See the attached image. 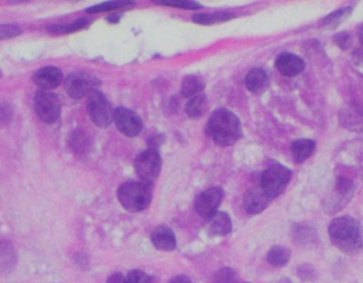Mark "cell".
<instances>
[{
  "label": "cell",
  "instance_id": "cell-1",
  "mask_svg": "<svg viewBox=\"0 0 363 283\" xmlns=\"http://www.w3.org/2000/svg\"><path fill=\"white\" fill-rule=\"evenodd\" d=\"M329 236L331 243L343 253L354 255L363 249L362 225L352 216L333 220L329 226Z\"/></svg>",
  "mask_w": 363,
  "mask_h": 283
},
{
  "label": "cell",
  "instance_id": "cell-2",
  "mask_svg": "<svg viewBox=\"0 0 363 283\" xmlns=\"http://www.w3.org/2000/svg\"><path fill=\"white\" fill-rule=\"evenodd\" d=\"M208 134L221 147L235 145L242 136L241 124L237 116L227 108H219L208 120Z\"/></svg>",
  "mask_w": 363,
  "mask_h": 283
},
{
  "label": "cell",
  "instance_id": "cell-3",
  "mask_svg": "<svg viewBox=\"0 0 363 283\" xmlns=\"http://www.w3.org/2000/svg\"><path fill=\"white\" fill-rule=\"evenodd\" d=\"M117 197L128 211H144L151 203V186L143 182H127L119 187Z\"/></svg>",
  "mask_w": 363,
  "mask_h": 283
},
{
  "label": "cell",
  "instance_id": "cell-4",
  "mask_svg": "<svg viewBox=\"0 0 363 283\" xmlns=\"http://www.w3.org/2000/svg\"><path fill=\"white\" fill-rule=\"evenodd\" d=\"M291 178L292 172L290 169L281 164H273L262 173L260 188L271 199H274L285 190Z\"/></svg>",
  "mask_w": 363,
  "mask_h": 283
},
{
  "label": "cell",
  "instance_id": "cell-5",
  "mask_svg": "<svg viewBox=\"0 0 363 283\" xmlns=\"http://www.w3.org/2000/svg\"><path fill=\"white\" fill-rule=\"evenodd\" d=\"M87 107L91 121L99 128H108L114 121V110L101 91L94 89L89 93Z\"/></svg>",
  "mask_w": 363,
  "mask_h": 283
},
{
  "label": "cell",
  "instance_id": "cell-6",
  "mask_svg": "<svg viewBox=\"0 0 363 283\" xmlns=\"http://www.w3.org/2000/svg\"><path fill=\"white\" fill-rule=\"evenodd\" d=\"M135 171L141 182L151 186L162 170V158L155 149H148L135 159Z\"/></svg>",
  "mask_w": 363,
  "mask_h": 283
},
{
  "label": "cell",
  "instance_id": "cell-7",
  "mask_svg": "<svg viewBox=\"0 0 363 283\" xmlns=\"http://www.w3.org/2000/svg\"><path fill=\"white\" fill-rule=\"evenodd\" d=\"M34 108L37 116L45 124H53L60 115V103L56 93L39 91L34 97Z\"/></svg>",
  "mask_w": 363,
  "mask_h": 283
},
{
  "label": "cell",
  "instance_id": "cell-8",
  "mask_svg": "<svg viewBox=\"0 0 363 283\" xmlns=\"http://www.w3.org/2000/svg\"><path fill=\"white\" fill-rule=\"evenodd\" d=\"M99 80L87 72H72L65 81V89L72 99H82L99 85Z\"/></svg>",
  "mask_w": 363,
  "mask_h": 283
},
{
  "label": "cell",
  "instance_id": "cell-9",
  "mask_svg": "<svg viewBox=\"0 0 363 283\" xmlns=\"http://www.w3.org/2000/svg\"><path fill=\"white\" fill-rule=\"evenodd\" d=\"M223 197H224V191L220 187H212V188L206 189L197 197L195 204L196 211L202 218H210L218 211Z\"/></svg>",
  "mask_w": 363,
  "mask_h": 283
},
{
  "label": "cell",
  "instance_id": "cell-10",
  "mask_svg": "<svg viewBox=\"0 0 363 283\" xmlns=\"http://www.w3.org/2000/svg\"><path fill=\"white\" fill-rule=\"evenodd\" d=\"M114 122L117 129L128 137L137 136L143 130V121L136 112L126 107L114 110Z\"/></svg>",
  "mask_w": 363,
  "mask_h": 283
},
{
  "label": "cell",
  "instance_id": "cell-11",
  "mask_svg": "<svg viewBox=\"0 0 363 283\" xmlns=\"http://www.w3.org/2000/svg\"><path fill=\"white\" fill-rule=\"evenodd\" d=\"M275 67L279 70V74L288 78H292L305 70V63L296 54L283 52L275 60Z\"/></svg>",
  "mask_w": 363,
  "mask_h": 283
},
{
  "label": "cell",
  "instance_id": "cell-12",
  "mask_svg": "<svg viewBox=\"0 0 363 283\" xmlns=\"http://www.w3.org/2000/svg\"><path fill=\"white\" fill-rule=\"evenodd\" d=\"M63 81V72L58 67L48 66L37 70L33 76V82L41 91H49L56 88Z\"/></svg>",
  "mask_w": 363,
  "mask_h": 283
},
{
  "label": "cell",
  "instance_id": "cell-13",
  "mask_svg": "<svg viewBox=\"0 0 363 283\" xmlns=\"http://www.w3.org/2000/svg\"><path fill=\"white\" fill-rule=\"evenodd\" d=\"M271 199L262 188H252L246 192L243 197V207L248 213L260 214L268 207Z\"/></svg>",
  "mask_w": 363,
  "mask_h": 283
},
{
  "label": "cell",
  "instance_id": "cell-14",
  "mask_svg": "<svg viewBox=\"0 0 363 283\" xmlns=\"http://www.w3.org/2000/svg\"><path fill=\"white\" fill-rule=\"evenodd\" d=\"M151 241L158 251H172L177 249V237L170 228L160 225L151 232Z\"/></svg>",
  "mask_w": 363,
  "mask_h": 283
},
{
  "label": "cell",
  "instance_id": "cell-15",
  "mask_svg": "<svg viewBox=\"0 0 363 283\" xmlns=\"http://www.w3.org/2000/svg\"><path fill=\"white\" fill-rule=\"evenodd\" d=\"M206 230L208 234L215 237H224L233 230L231 218L227 212L217 211L208 218Z\"/></svg>",
  "mask_w": 363,
  "mask_h": 283
},
{
  "label": "cell",
  "instance_id": "cell-16",
  "mask_svg": "<svg viewBox=\"0 0 363 283\" xmlns=\"http://www.w3.org/2000/svg\"><path fill=\"white\" fill-rule=\"evenodd\" d=\"M18 262L15 249L10 241L0 240V275L9 274Z\"/></svg>",
  "mask_w": 363,
  "mask_h": 283
},
{
  "label": "cell",
  "instance_id": "cell-17",
  "mask_svg": "<svg viewBox=\"0 0 363 283\" xmlns=\"http://www.w3.org/2000/svg\"><path fill=\"white\" fill-rule=\"evenodd\" d=\"M268 85V74L262 68H254L246 77V86L251 93H262L266 91Z\"/></svg>",
  "mask_w": 363,
  "mask_h": 283
},
{
  "label": "cell",
  "instance_id": "cell-18",
  "mask_svg": "<svg viewBox=\"0 0 363 283\" xmlns=\"http://www.w3.org/2000/svg\"><path fill=\"white\" fill-rule=\"evenodd\" d=\"M292 156L296 164H302L316 151V141L312 139H298L292 143Z\"/></svg>",
  "mask_w": 363,
  "mask_h": 283
},
{
  "label": "cell",
  "instance_id": "cell-19",
  "mask_svg": "<svg viewBox=\"0 0 363 283\" xmlns=\"http://www.w3.org/2000/svg\"><path fill=\"white\" fill-rule=\"evenodd\" d=\"M291 258V251L285 246L274 245L269 249L267 254V260L274 268H284L287 265Z\"/></svg>",
  "mask_w": 363,
  "mask_h": 283
},
{
  "label": "cell",
  "instance_id": "cell-20",
  "mask_svg": "<svg viewBox=\"0 0 363 283\" xmlns=\"http://www.w3.org/2000/svg\"><path fill=\"white\" fill-rule=\"evenodd\" d=\"M89 25V22L87 18H79L70 24L52 25V26L48 27V32L54 35L70 34V33L77 32V31L87 28Z\"/></svg>",
  "mask_w": 363,
  "mask_h": 283
},
{
  "label": "cell",
  "instance_id": "cell-21",
  "mask_svg": "<svg viewBox=\"0 0 363 283\" xmlns=\"http://www.w3.org/2000/svg\"><path fill=\"white\" fill-rule=\"evenodd\" d=\"M352 11V7H345L333 12L322 20V28L326 29V30H333V29L340 26L344 20L350 18Z\"/></svg>",
  "mask_w": 363,
  "mask_h": 283
},
{
  "label": "cell",
  "instance_id": "cell-22",
  "mask_svg": "<svg viewBox=\"0 0 363 283\" xmlns=\"http://www.w3.org/2000/svg\"><path fill=\"white\" fill-rule=\"evenodd\" d=\"M204 89V82L197 76H189L182 83V95L186 98H193L200 95Z\"/></svg>",
  "mask_w": 363,
  "mask_h": 283
},
{
  "label": "cell",
  "instance_id": "cell-23",
  "mask_svg": "<svg viewBox=\"0 0 363 283\" xmlns=\"http://www.w3.org/2000/svg\"><path fill=\"white\" fill-rule=\"evenodd\" d=\"M234 14L229 12H216V13H198L193 15V22L200 25H214L227 22L234 18Z\"/></svg>",
  "mask_w": 363,
  "mask_h": 283
},
{
  "label": "cell",
  "instance_id": "cell-24",
  "mask_svg": "<svg viewBox=\"0 0 363 283\" xmlns=\"http://www.w3.org/2000/svg\"><path fill=\"white\" fill-rule=\"evenodd\" d=\"M206 106H208V98L204 95H198L196 97L191 98L187 102L185 110H186V114L189 117L199 118L205 112Z\"/></svg>",
  "mask_w": 363,
  "mask_h": 283
},
{
  "label": "cell",
  "instance_id": "cell-25",
  "mask_svg": "<svg viewBox=\"0 0 363 283\" xmlns=\"http://www.w3.org/2000/svg\"><path fill=\"white\" fill-rule=\"evenodd\" d=\"M354 192L355 186L352 180L343 178V176L338 178L337 183H336V197L339 199L340 205H343L341 203L342 201H350L354 195Z\"/></svg>",
  "mask_w": 363,
  "mask_h": 283
},
{
  "label": "cell",
  "instance_id": "cell-26",
  "mask_svg": "<svg viewBox=\"0 0 363 283\" xmlns=\"http://www.w3.org/2000/svg\"><path fill=\"white\" fill-rule=\"evenodd\" d=\"M134 6L132 1H108L94 6L87 10V13H100V12L112 11V10L129 9Z\"/></svg>",
  "mask_w": 363,
  "mask_h": 283
},
{
  "label": "cell",
  "instance_id": "cell-27",
  "mask_svg": "<svg viewBox=\"0 0 363 283\" xmlns=\"http://www.w3.org/2000/svg\"><path fill=\"white\" fill-rule=\"evenodd\" d=\"M294 240L302 245L314 244L318 236L314 230L304 226H296V230H293Z\"/></svg>",
  "mask_w": 363,
  "mask_h": 283
},
{
  "label": "cell",
  "instance_id": "cell-28",
  "mask_svg": "<svg viewBox=\"0 0 363 283\" xmlns=\"http://www.w3.org/2000/svg\"><path fill=\"white\" fill-rule=\"evenodd\" d=\"M70 145L72 151L77 155H84L85 152H87V138H85L84 134L80 132V131H76V132L72 133V136H70Z\"/></svg>",
  "mask_w": 363,
  "mask_h": 283
},
{
  "label": "cell",
  "instance_id": "cell-29",
  "mask_svg": "<svg viewBox=\"0 0 363 283\" xmlns=\"http://www.w3.org/2000/svg\"><path fill=\"white\" fill-rule=\"evenodd\" d=\"M214 283H239V277L235 270L222 268L215 274Z\"/></svg>",
  "mask_w": 363,
  "mask_h": 283
},
{
  "label": "cell",
  "instance_id": "cell-30",
  "mask_svg": "<svg viewBox=\"0 0 363 283\" xmlns=\"http://www.w3.org/2000/svg\"><path fill=\"white\" fill-rule=\"evenodd\" d=\"M155 4L187 10H197L201 8L200 4L196 3V1H187V0H165V1H160H160H155Z\"/></svg>",
  "mask_w": 363,
  "mask_h": 283
},
{
  "label": "cell",
  "instance_id": "cell-31",
  "mask_svg": "<svg viewBox=\"0 0 363 283\" xmlns=\"http://www.w3.org/2000/svg\"><path fill=\"white\" fill-rule=\"evenodd\" d=\"M13 118V107L10 102L0 100V124L7 126Z\"/></svg>",
  "mask_w": 363,
  "mask_h": 283
},
{
  "label": "cell",
  "instance_id": "cell-32",
  "mask_svg": "<svg viewBox=\"0 0 363 283\" xmlns=\"http://www.w3.org/2000/svg\"><path fill=\"white\" fill-rule=\"evenodd\" d=\"M23 30L16 25H0V41L20 37Z\"/></svg>",
  "mask_w": 363,
  "mask_h": 283
},
{
  "label": "cell",
  "instance_id": "cell-33",
  "mask_svg": "<svg viewBox=\"0 0 363 283\" xmlns=\"http://www.w3.org/2000/svg\"><path fill=\"white\" fill-rule=\"evenodd\" d=\"M126 283H151V278L143 270H134L127 275Z\"/></svg>",
  "mask_w": 363,
  "mask_h": 283
},
{
  "label": "cell",
  "instance_id": "cell-34",
  "mask_svg": "<svg viewBox=\"0 0 363 283\" xmlns=\"http://www.w3.org/2000/svg\"><path fill=\"white\" fill-rule=\"evenodd\" d=\"M298 276L304 281H312L316 279L317 272L312 266L308 265V264H304V265L298 268Z\"/></svg>",
  "mask_w": 363,
  "mask_h": 283
},
{
  "label": "cell",
  "instance_id": "cell-35",
  "mask_svg": "<svg viewBox=\"0 0 363 283\" xmlns=\"http://www.w3.org/2000/svg\"><path fill=\"white\" fill-rule=\"evenodd\" d=\"M335 41L339 47L348 49V48H350V43H352V39H350V35L348 33L342 32L336 35Z\"/></svg>",
  "mask_w": 363,
  "mask_h": 283
},
{
  "label": "cell",
  "instance_id": "cell-36",
  "mask_svg": "<svg viewBox=\"0 0 363 283\" xmlns=\"http://www.w3.org/2000/svg\"><path fill=\"white\" fill-rule=\"evenodd\" d=\"M106 283H126V276L119 272H113V274L108 277Z\"/></svg>",
  "mask_w": 363,
  "mask_h": 283
},
{
  "label": "cell",
  "instance_id": "cell-37",
  "mask_svg": "<svg viewBox=\"0 0 363 283\" xmlns=\"http://www.w3.org/2000/svg\"><path fill=\"white\" fill-rule=\"evenodd\" d=\"M168 283H191V280L189 277L185 276V275H177V276L170 279Z\"/></svg>",
  "mask_w": 363,
  "mask_h": 283
},
{
  "label": "cell",
  "instance_id": "cell-38",
  "mask_svg": "<svg viewBox=\"0 0 363 283\" xmlns=\"http://www.w3.org/2000/svg\"><path fill=\"white\" fill-rule=\"evenodd\" d=\"M359 41L363 45V26L361 27L360 30H359Z\"/></svg>",
  "mask_w": 363,
  "mask_h": 283
},
{
  "label": "cell",
  "instance_id": "cell-39",
  "mask_svg": "<svg viewBox=\"0 0 363 283\" xmlns=\"http://www.w3.org/2000/svg\"><path fill=\"white\" fill-rule=\"evenodd\" d=\"M359 58H360L361 61H363V51H358Z\"/></svg>",
  "mask_w": 363,
  "mask_h": 283
},
{
  "label": "cell",
  "instance_id": "cell-40",
  "mask_svg": "<svg viewBox=\"0 0 363 283\" xmlns=\"http://www.w3.org/2000/svg\"><path fill=\"white\" fill-rule=\"evenodd\" d=\"M1 76H3V74H1V72H0V78H1Z\"/></svg>",
  "mask_w": 363,
  "mask_h": 283
},
{
  "label": "cell",
  "instance_id": "cell-41",
  "mask_svg": "<svg viewBox=\"0 0 363 283\" xmlns=\"http://www.w3.org/2000/svg\"><path fill=\"white\" fill-rule=\"evenodd\" d=\"M242 283H252V282H242Z\"/></svg>",
  "mask_w": 363,
  "mask_h": 283
}]
</instances>
